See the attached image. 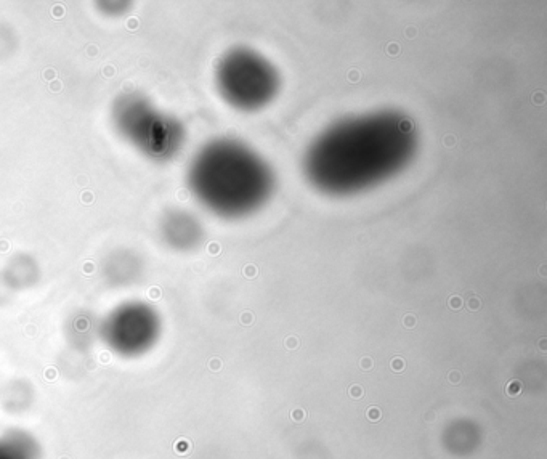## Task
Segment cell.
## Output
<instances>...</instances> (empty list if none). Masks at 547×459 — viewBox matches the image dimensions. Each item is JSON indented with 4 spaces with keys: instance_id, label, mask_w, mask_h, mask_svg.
<instances>
[{
    "instance_id": "cell-1",
    "label": "cell",
    "mask_w": 547,
    "mask_h": 459,
    "mask_svg": "<svg viewBox=\"0 0 547 459\" xmlns=\"http://www.w3.org/2000/svg\"><path fill=\"white\" fill-rule=\"evenodd\" d=\"M418 151L410 118L384 110L342 119L323 130L304 158L307 179L328 195H355L402 172Z\"/></svg>"
},
{
    "instance_id": "cell-2",
    "label": "cell",
    "mask_w": 547,
    "mask_h": 459,
    "mask_svg": "<svg viewBox=\"0 0 547 459\" xmlns=\"http://www.w3.org/2000/svg\"><path fill=\"white\" fill-rule=\"evenodd\" d=\"M187 182L203 208L227 219L262 208L275 188L264 159L233 139L211 140L199 148L188 166Z\"/></svg>"
},
{
    "instance_id": "cell-3",
    "label": "cell",
    "mask_w": 547,
    "mask_h": 459,
    "mask_svg": "<svg viewBox=\"0 0 547 459\" xmlns=\"http://www.w3.org/2000/svg\"><path fill=\"white\" fill-rule=\"evenodd\" d=\"M110 119L119 139L151 163H171L187 142L183 122L137 90L114 98Z\"/></svg>"
},
{
    "instance_id": "cell-4",
    "label": "cell",
    "mask_w": 547,
    "mask_h": 459,
    "mask_svg": "<svg viewBox=\"0 0 547 459\" xmlns=\"http://www.w3.org/2000/svg\"><path fill=\"white\" fill-rule=\"evenodd\" d=\"M215 84L225 102L241 111L264 108L280 92V73L260 53L246 47L228 50L215 68Z\"/></svg>"
},
{
    "instance_id": "cell-5",
    "label": "cell",
    "mask_w": 547,
    "mask_h": 459,
    "mask_svg": "<svg viewBox=\"0 0 547 459\" xmlns=\"http://www.w3.org/2000/svg\"><path fill=\"white\" fill-rule=\"evenodd\" d=\"M161 333L163 320L158 309L140 299L121 302L98 323V338L114 355L127 360L150 354Z\"/></svg>"
},
{
    "instance_id": "cell-6",
    "label": "cell",
    "mask_w": 547,
    "mask_h": 459,
    "mask_svg": "<svg viewBox=\"0 0 547 459\" xmlns=\"http://www.w3.org/2000/svg\"><path fill=\"white\" fill-rule=\"evenodd\" d=\"M159 236L167 248L188 252L198 248L204 240V225L198 216L187 209H169L159 220Z\"/></svg>"
},
{
    "instance_id": "cell-7",
    "label": "cell",
    "mask_w": 547,
    "mask_h": 459,
    "mask_svg": "<svg viewBox=\"0 0 547 459\" xmlns=\"http://www.w3.org/2000/svg\"><path fill=\"white\" fill-rule=\"evenodd\" d=\"M146 262L140 252L132 248H114L103 257L100 273L110 288H130L143 280Z\"/></svg>"
},
{
    "instance_id": "cell-8",
    "label": "cell",
    "mask_w": 547,
    "mask_h": 459,
    "mask_svg": "<svg viewBox=\"0 0 547 459\" xmlns=\"http://www.w3.org/2000/svg\"><path fill=\"white\" fill-rule=\"evenodd\" d=\"M41 277V265L28 252H17L0 272V281L10 293L34 288L41 281Z\"/></svg>"
},
{
    "instance_id": "cell-9",
    "label": "cell",
    "mask_w": 547,
    "mask_h": 459,
    "mask_svg": "<svg viewBox=\"0 0 547 459\" xmlns=\"http://www.w3.org/2000/svg\"><path fill=\"white\" fill-rule=\"evenodd\" d=\"M33 402L34 390L28 381L13 379L0 392V407L10 415H23Z\"/></svg>"
},
{
    "instance_id": "cell-10",
    "label": "cell",
    "mask_w": 547,
    "mask_h": 459,
    "mask_svg": "<svg viewBox=\"0 0 547 459\" xmlns=\"http://www.w3.org/2000/svg\"><path fill=\"white\" fill-rule=\"evenodd\" d=\"M39 447L26 432H10L0 437V459H37Z\"/></svg>"
},
{
    "instance_id": "cell-11",
    "label": "cell",
    "mask_w": 547,
    "mask_h": 459,
    "mask_svg": "<svg viewBox=\"0 0 547 459\" xmlns=\"http://www.w3.org/2000/svg\"><path fill=\"white\" fill-rule=\"evenodd\" d=\"M95 7L105 17L118 18L129 13L134 4L132 2H122V0H119V2L113 0V2H98Z\"/></svg>"
},
{
    "instance_id": "cell-12",
    "label": "cell",
    "mask_w": 547,
    "mask_h": 459,
    "mask_svg": "<svg viewBox=\"0 0 547 459\" xmlns=\"http://www.w3.org/2000/svg\"><path fill=\"white\" fill-rule=\"evenodd\" d=\"M17 34L13 29L0 25V60L9 58L17 50Z\"/></svg>"
},
{
    "instance_id": "cell-13",
    "label": "cell",
    "mask_w": 547,
    "mask_h": 459,
    "mask_svg": "<svg viewBox=\"0 0 547 459\" xmlns=\"http://www.w3.org/2000/svg\"><path fill=\"white\" fill-rule=\"evenodd\" d=\"M92 328H94V325L90 323V318L79 317L74 321L73 334L76 336L79 333V336H81L79 342H86L87 336H92Z\"/></svg>"
},
{
    "instance_id": "cell-14",
    "label": "cell",
    "mask_w": 547,
    "mask_h": 459,
    "mask_svg": "<svg viewBox=\"0 0 547 459\" xmlns=\"http://www.w3.org/2000/svg\"><path fill=\"white\" fill-rule=\"evenodd\" d=\"M381 416V413L376 410V408H373V410H369V418L371 419H377Z\"/></svg>"
}]
</instances>
